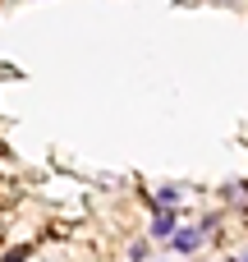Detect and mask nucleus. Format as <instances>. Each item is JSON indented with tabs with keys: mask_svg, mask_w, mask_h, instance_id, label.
Returning a JSON list of instances; mask_svg holds the SVG:
<instances>
[{
	"mask_svg": "<svg viewBox=\"0 0 248 262\" xmlns=\"http://www.w3.org/2000/svg\"><path fill=\"white\" fill-rule=\"evenodd\" d=\"M23 258H28V249H14V253H5L0 262H23Z\"/></svg>",
	"mask_w": 248,
	"mask_h": 262,
	"instance_id": "obj_4",
	"label": "nucleus"
},
{
	"mask_svg": "<svg viewBox=\"0 0 248 262\" xmlns=\"http://www.w3.org/2000/svg\"><path fill=\"white\" fill-rule=\"evenodd\" d=\"M235 262H248V253H244V258H235Z\"/></svg>",
	"mask_w": 248,
	"mask_h": 262,
	"instance_id": "obj_5",
	"label": "nucleus"
},
{
	"mask_svg": "<svg viewBox=\"0 0 248 262\" xmlns=\"http://www.w3.org/2000/svg\"><path fill=\"white\" fill-rule=\"evenodd\" d=\"M202 239H207V230H202V226H193V230H179L170 244H175L179 253H198V249H202Z\"/></svg>",
	"mask_w": 248,
	"mask_h": 262,
	"instance_id": "obj_2",
	"label": "nucleus"
},
{
	"mask_svg": "<svg viewBox=\"0 0 248 262\" xmlns=\"http://www.w3.org/2000/svg\"><path fill=\"white\" fill-rule=\"evenodd\" d=\"M179 230H175V212L170 207H156V216H152V239H175Z\"/></svg>",
	"mask_w": 248,
	"mask_h": 262,
	"instance_id": "obj_1",
	"label": "nucleus"
},
{
	"mask_svg": "<svg viewBox=\"0 0 248 262\" xmlns=\"http://www.w3.org/2000/svg\"><path fill=\"white\" fill-rule=\"evenodd\" d=\"M179 198H184V193H179L175 184H166V189H156V198H152V203H156V207H175Z\"/></svg>",
	"mask_w": 248,
	"mask_h": 262,
	"instance_id": "obj_3",
	"label": "nucleus"
}]
</instances>
